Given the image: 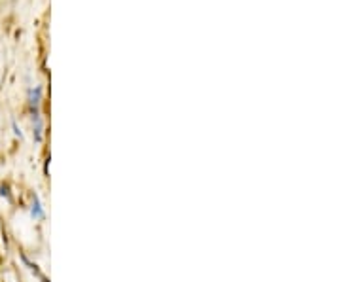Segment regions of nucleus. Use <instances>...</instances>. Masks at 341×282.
Masks as SVG:
<instances>
[{
	"mask_svg": "<svg viewBox=\"0 0 341 282\" xmlns=\"http://www.w3.org/2000/svg\"><path fill=\"white\" fill-rule=\"evenodd\" d=\"M30 216L34 220H44V209H42V203L40 199L36 195H32V207H30Z\"/></svg>",
	"mask_w": 341,
	"mask_h": 282,
	"instance_id": "1",
	"label": "nucleus"
}]
</instances>
